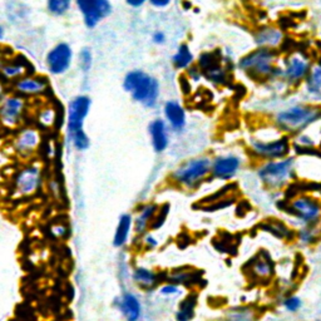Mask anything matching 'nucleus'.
<instances>
[{
	"instance_id": "obj_41",
	"label": "nucleus",
	"mask_w": 321,
	"mask_h": 321,
	"mask_svg": "<svg viewBox=\"0 0 321 321\" xmlns=\"http://www.w3.org/2000/svg\"><path fill=\"white\" fill-rule=\"evenodd\" d=\"M201 77H202V72L201 69L199 68V66H194L188 68V78H190L191 81L197 82Z\"/></svg>"
},
{
	"instance_id": "obj_3",
	"label": "nucleus",
	"mask_w": 321,
	"mask_h": 321,
	"mask_svg": "<svg viewBox=\"0 0 321 321\" xmlns=\"http://www.w3.org/2000/svg\"><path fill=\"white\" fill-rule=\"evenodd\" d=\"M212 161L209 157H197L181 163L170 175V182L183 190H196L210 175Z\"/></svg>"
},
{
	"instance_id": "obj_35",
	"label": "nucleus",
	"mask_w": 321,
	"mask_h": 321,
	"mask_svg": "<svg viewBox=\"0 0 321 321\" xmlns=\"http://www.w3.org/2000/svg\"><path fill=\"white\" fill-rule=\"evenodd\" d=\"M69 139H71L74 148L78 149V151H86L89 147V138L84 131H81L78 132V133L73 134L72 137H69Z\"/></svg>"
},
{
	"instance_id": "obj_8",
	"label": "nucleus",
	"mask_w": 321,
	"mask_h": 321,
	"mask_svg": "<svg viewBox=\"0 0 321 321\" xmlns=\"http://www.w3.org/2000/svg\"><path fill=\"white\" fill-rule=\"evenodd\" d=\"M26 113V101L19 94H5L0 101V125L15 129L23 124Z\"/></svg>"
},
{
	"instance_id": "obj_4",
	"label": "nucleus",
	"mask_w": 321,
	"mask_h": 321,
	"mask_svg": "<svg viewBox=\"0 0 321 321\" xmlns=\"http://www.w3.org/2000/svg\"><path fill=\"white\" fill-rule=\"evenodd\" d=\"M124 91L132 94L136 102L144 107L152 108L157 105L159 97V83L157 79L144 73L143 71H132L124 77L123 81Z\"/></svg>"
},
{
	"instance_id": "obj_14",
	"label": "nucleus",
	"mask_w": 321,
	"mask_h": 321,
	"mask_svg": "<svg viewBox=\"0 0 321 321\" xmlns=\"http://www.w3.org/2000/svg\"><path fill=\"white\" fill-rule=\"evenodd\" d=\"M73 52L67 43H59L55 45L47 55L48 69L54 76L66 73L71 67Z\"/></svg>"
},
{
	"instance_id": "obj_42",
	"label": "nucleus",
	"mask_w": 321,
	"mask_h": 321,
	"mask_svg": "<svg viewBox=\"0 0 321 321\" xmlns=\"http://www.w3.org/2000/svg\"><path fill=\"white\" fill-rule=\"evenodd\" d=\"M148 1L156 8H166L171 3V0H148Z\"/></svg>"
},
{
	"instance_id": "obj_18",
	"label": "nucleus",
	"mask_w": 321,
	"mask_h": 321,
	"mask_svg": "<svg viewBox=\"0 0 321 321\" xmlns=\"http://www.w3.org/2000/svg\"><path fill=\"white\" fill-rule=\"evenodd\" d=\"M132 280L142 291L154 290L159 285V282L163 281L158 272L143 266L134 267L133 271H132Z\"/></svg>"
},
{
	"instance_id": "obj_23",
	"label": "nucleus",
	"mask_w": 321,
	"mask_h": 321,
	"mask_svg": "<svg viewBox=\"0 0 321 321\" xmlns=\"http://www.w3.org/2000/svg\"><path fill=\"white\" fill-rule=\"evenodd\" d=\"M255 40L262 48H275L282 43V33L274 26H264L256 31Z\"/></svg>"
},
{
	"instance_id": "obj_17",
	"label": "nucleus",
	"mask_w": 321,
	"mask_h": 321,
	"mask_svg": "<svg viewBox=\"0 0 321 321\" xmlns=\"http://www.w3.org/2000/svg\"><path fill=\"white\" fill-rule=\"evenodd\" d=\"M159 206L154 202L142 204L137 207L136 217L133 218V230L136 235L143 236L151 230V223L158 211Z\"/></svg>"
},
{
	"instance_id": "obj_30",
	"label": "nucleus",
	"mask_w": 321,
	"mask_h": 321,
	"mask_svg": "<svg viewBox=\"0 0 321 321\" xmlns=\"http://www.w3.org/2000/svg\"><path fill=\"white\" fill-rule=\"evenodd\" d=\"M262 228L266 230L267 232L274 233L275 236H277V237L280 238H290V236L293 237V233L290 232V230H289L284 223H281V222H266V223L262 224Z\"/></svg>"
},
{
	"instance_id": "obj_32",
	"label": "nucleus",
	"mask_w": 321,
	"mask_h": 321,
	"mask_svg": "<svg viewBox=\"0 0 321 321\" xmlns=\"http://www.w3.org/2000/svg\"><path fill=\"white\" fill-rule=\"evenodd\" d=\"M306 81H308V89L310 93H321V63L310 72Z\"/></svg>"
},
{
	"instance_id": "obj_16",
	"label": "nucleus",
	"mask_w": 321,
	"mask_h": 321,
	"mask_svg": "<svg viewBox=\"0 0 321 321\" xmlns=\"http://www.w3.org/2000/svg\"><path fill=\"white\" fill-rule=\"evenodd\" d=\"M241 166V161L236 156L217 157L212 161L211 175L217 180L228 181L233 178Z\"/></svg>"
},
{
	"instance_id": "obj_31",
	"label": "nucleus",
	"mask_w": 321,
	"mask_h": 321,
	"mask_svg": "<svg viewBox=\"0 0 321 321\" xmlns=\"http://www.w3.org/2000/svg\"><path fill=\"white\" fill-rule=\"evenodd\" d=\"M72 0H47L48 10L55 16H62L69 10Z\"/></svg>"
},
{
	"instance_id": "obj_10",
	"label": "nucleus",
	"mask_w": 321,
	"mask_h": 321,
	"mask_svg": "<svg viewBox=\"0 0 321 321\" xmlns=\"http://www.w3.org/2000/svg\"><path fill=\"white\" fill-rule=\"evenodd\" d=\"M77 6L83 15L84 24L88 28H96L103 19L110 15L112 5L109 0H76Z\"/></svg>"
},
{
	"instance_id": "obj_9",
	"label": "nucleus",
	"mask_w": 321,
	"mask_h": 321,
	"mask_svg": "<svg viewBox=\"0 0 321 321\" xmlns=\"http://www.w3.org/2000/svg\"><path fill=\"white\" fill-rule=\"evenodd\" d=\"M251 149L259 158L275 161L282 159L290 153V138L287 136H280L274 139L251 138Z\"/></svg>"
},
{
	"instance_id": "obj_15",
	"label": "nucleus",
	"mask_w": 321,
	"mask_h": 321,
	"mask_svg": "<svg viewBox=\"0 0 321 321\" xmlns=\"http://www.w3.org/2000/svg\"><path fill=\"white\" fill-rule=\"evenodd\" d=\"M310 72V62L304 55L293 54L289 57V59L285 63V68L282 69V76L290 84H296L308 78Z\"/></svg>"
},
{
	"instance_id": "obj_40",
	"label": "nucleus",
	"mask_w": 321,
	"mask_h": 321,
	"mask_svg": "<svg viewBox=\"0 0 321 321\" xmlns=\"http://www.w3.org/2000/svg\"><path fill=\"white\" fill-rule=\"evenodd\" d=\"M52 233L54 235V237L64 238L67 236V233H68V228H67L66 224L57 223L52 227Z\"/></svg>"
},
{
	"instance_id": "obj_11",
	"label": "nucleus",
	"mask_w": 321,
	"mask_h": 321,
	"mask_svg": "<svg viewBox=\"0 0 321 321\" xmlns=\"http://www.w3.org/2000/svg\"><path fill=\"white\" fill-rule=\"evenodd\" d=\"M289 211L308 224H316L321 217V205L311 196H298L289 204Z\"/></svg>"
},
{
	"instance_id": "obj_37",
	"label": "nucleus",
	"mask_w": 321,
	"mask_h": 321,
	"mask_svg": "<svg viewBox=\"0 0 321 321\" xmlns=\"http://www.w3.org/2000/svg\"><path fill=\"white\" fill-rule=\"evenodd\" d=\"M142 246L146 250H154L158 246V240L151 233H146V235L142 236Z\"/></svg>"
},
{
	"instance_id": "obj_43",
	"label": "nucleus",
	"mask_w": 321,
	"mask_h": 321,
	"mask_svg": "<svg viewBox=\"0 0 321 321\" xmlns=\"http://www.w3.org/2000/svg\"><path fill=\"white\" fill-rule=\"evenodd\" d=\"M166 40V35L163 31H156L153 34V42L156 44H163Z\"/></svg>"
},
{
	"instance_id": "obj_6",
	"label": "nucleus",
	"mask_w": 321,
	"mask_h": 321,
	"mask_svg": "<svg viewBox=\"0 0 321 321\" xmlns=\"http://www.w3.org/2000/svg\"><path fill=\"white\" fill-rule=\"evenodd\" d=\"M43 136L39 128L23 127L18 129L10 141V149L14 156L20 161H33L42 144Z\"/></svg>"
},
{
	"instance_id": "obj_28",
	"label": "nucleus",
	"mask_w": 321,
	"mask_h": 321,
	"mask_svg": "<svg viewBox=\"0 0 321 321\" xmlns=\"http://www.w3.org/2000/svg\"><path fill=\"white\" fill-rule=\"evenodd\" d=\"M202 76L207 79V81L212 82L214 84H227L228 82V72L227 69L223 68L221 64H217V66L211 67V68L206 69V71L202 72Z\"/></svg>"
},
{
	"instance_id": "obj_2",
	"label": "nucleus",
	"mask_w": 321,
	"mask_h": 321,
	"mask_svg": "<svg viewBox=\"0 0 321 321\" xmlns=\"http://www.w3.org/2000/svg\"><path fill=\"white\" fill-rule=\"evenodd\" d=\"M321 119V107L318 106H294L281 110L275 118L277 128L286 133H301L311 124Z\"/></svg>"
},
{
	"instance_id": "obj_45",
	"label": "nucleus",
	"mask_w": 321,
	"mask_h": 321,
	"mask_svg": "<svg viewBox=\"0 0 321 321\" xmlns=\"http://www.w3.org/2000/svg\"><path fill=\"white\" fill-rule=\"evenodd\" d=\"M4 97H5V87H4V84L0 82V101L3 100Z\"/></svg>"
},
{
	"instance_id": "obj_38",
	"label": "nucleus",
	"mask_w": 321,
	"mask_h": 321,
	"mask_svg": "<svg viewBox=\"0 0 321 321\" xmlns=\"http://www.w3.org/2000/svg\"><path fill=\"white\" fill-rule=\"evenodd\" d=\"M284 306L289 311H298L299 309L301 308V300L296 296H291V298H287L284 300Z\"/></svg>"
},
{
	"instance_id": "obj_7",
	"label": "nucleus",
	"mask_w": 321,
	"mask_h": 321,
	"mask_svg": "<svg viewBox=\"0 0 321 321\" xmlns=\"http://www.w3.org/2000/svg\"><path fill=\"white\" fill-rule=\"evenodd\" d=\"M295 173L294 158H282L279 161H269L259 170V177L265 185L272 190L284 187Z\"/></svg>"
},
{
	"instance_id": "obj_36",
	"label": "nucleus",
	"mask_w": 321,
	"mask_h": 321,
	"mask_svg": "<svg viewBox=\"0 0 321 321\" xmlns=\"http://www.w3.org/2000/svg\"><path fill=\"white\" fill-rule=\"evenodd\" d=\"M93 64V57L88 48H83L79 53V67L83 72H88Z\"/></svg>"
},
{
	"instance_id": "obj_24",
	"label": "nucleus",
	"mask_w": 321,
	"mask_h": 321,
	"mask_svg": "<svg viewBox=\"0 0 321 321\" xmlns=\"http://www.w3.org/2000/svg\"><path fill=\"white\" fill-rule=\"evenodd\" d=\"M0 74L6 81L15 82L21 77L26 76V66L19 60H9L0 66Z\"/></svg>"
},
{
	"instance_id": "obj_22",
	"label": "nucleus",
	"mask_w": 321,
	"mask_h": 321,
	"mask_svg": "<svg viewBox=\"0 0 321 321\" xmlns=\"http://www.w3.org/2000/svg\"><path fill=\"white\" fill-rule=\"evenodd\" d=\"M165 115L175 131H182L186 125V112L176 101H168L165 105Z\"/></svg>"
},
{
	"instance_id": "obj_13",
	"label": "nucleus",
	"mask_w": 321,
	"mask_h": 321,
	"mask_svg": "<svg viewBox=\"0 0 321 321\" xmlns=\"http://www.w3.org/2000/svg\"><path fill=\"white\" fill-rule=\"evenodd\" d=\"M49 89L47 77L39 74H26L14 82V91L21 97H38Z\"/></svg>"
},
{
	"instance_id": "obj_5",
	"label": "nucleus",
	"mask_w": 321,
	"mask_h": 321,
	"mask_svg": "<svg viewBox=\"0 0 321 321\" xmlns=\"http://www.w3.org/2000/svg\"><path fill=\"white\" fill-rule=\"evenodd\" d=\"M43 185V168L38 162L29 161L19 168L11 180V192L15 199H30L40 191Z\"/></svg>"
},
{
	"instance_id": "obj_29",
	"label": "nucleus",
	"mask_w": 321,
	"mask_h": 321,
	"mask_svg": "<svg viewBox=\"0 0 321 321\" xmlns=\"http://www.w3.org/2000/svg\"><path fill=\"white\" fill-rule=\"evenodd\" d=\"M272 262L270 259H265L261 255L256 259L252 265V272L259 277H269L272 275Z\"/></svg>"
},
{
	"instance_id": "obj_44",
	"label": "nucleus",
	"mask_w": 321,
	"mask_h": 321,
	"mask_svg": "<svg viewBox=\"0 0 321 321\" xmlns=\"http://www.w3.org/2000/svg\"><path fill=\"white\" fill-rule=\"evenodd\" d=\"M146 1L147 0H125V3L129 6H132V8H139V6L143 5Z\"/></svg>"
},
{
	"instance_id": "obj_19",
	"label": "nucleus",
	"mask_w": 321,
	"mask_h": 321,
	"mask_svg": "<svg viewBox=\"0 0 321 321\" xmlns=\"http://www.w3.org/2000/svg\"><path fill=\"white\" fill-rule=\"evenodd\" d=\"M148 131L154 152L162 153L163 151H166L168 143H170V138H168V129L165 120L159 119V118L152 120L148 127Z\"/></svg>"
},
{
	"instance_id": "obj_1",
	"label": "nucleus",
	"mask_w": 321,
	"mask_h": 321,
	"mask_svg": "<svg viewBox=\"0 0 321 321\" xmlns=\"http://www.w3.org/2000/svg\"><path fill=\"white\" fill-rule=\"evenodd\" d=\"M276 59L277 52L274 48L260 47L241 58L238 67L251 78L261 81L270 77L282 76V69L276 67Z\"/></svg>"
},
{
	"instance_id": "obj_21",
	"label": "nucleus",
	"mask_w": 321,
	"mask_h": 321,
	"mask_svg": "<svg viewBox=\"0 0 321 321\" xmlns=\"http://www.w3.org/2000/svg\"><path fill=\"white\" fill-rule=\"evenodd\" d=\"M132 228H133V217L129 214H123L118 219V224L115 227L114 236H113V246L120 248L127 245Z\"/></svg>"
},
{
	"instance_id": "obj_25",
	"label": "nucleus",
	"mask_w": 321,
	"mask_h": 321,
	"mask_svg": "<svg viewBox=\"0 0 321 321\" xmlns=\"http://www.w3.org/2000/svg\"><path fill=\"white\" fill-rule=\"evenodd\" d=\"M197 305V295L190 294L181 301L176 313V321H192L195 318V310Z\"/></svg>"
},
{
	"instance_id": "obj_20",
	"label": "nucleus",
	"mask_w": 321,
	"mask_h": 321,
	"mask_svg": "<svg viewBox=\"0 0 321 321\" xmlns=\"http://www.w3.org/2000/svg\"><path fill=\"white\" fill-rule=\"evenodd\" d=\"M117 305L125 321H138L141 319L142 305L134 294L124 293L118 300Z\"/></svg>"
},
{
	"instance_id": "obj_26",
	"label": "nucleus",
	"mask_w": 321,
	"mask_h": 321,
	"mask_svg": "<svg viewBox=\"0 0 321 321\" xmlns=\"http://www.w3.org/2000/svg\"><path fill=\"white\" fill-rule=\"evenodd\" d=\"M57 109L50 105H44L43 107L38 108V112L35 114L38 124L47 129H50L57 124Z\"/></svg>"
},
{
	"instance_id": "obj_39",
	"label": "nucleus",
	"mask_w": 321,
	"mask_h": 321,
	"mask_svg": "<svg viewBox=\"0 0 321 321\" xmlns=\"http://www.w3.org/2000/svg\"><path fill=\"white\" fill-rule=\"evenodd\" d=\"M159 293L165 296L176 295V294L178 293V286L176 284H172V282H167V284H165L161 286V289H159Z\"/></svg>"
},
{
	"instance_id": "obj_33",
	"label": "nucleus",
	"mask_w": 321,
	"mask_h": 321,
	"mask_svg": "<svg viewBox=\"0 0 321 321\" xmlns=\"http://www.w3.org/2000/svg\"><path fill=\"white\" fill-rule=\"evenodd\" d=\"M168 214H170V205H162V206H159L158 211H157L156 216H154L153 221H152L151 223V231L159 230V228L162 227L163 224L166 223Z\"/></svg>"
},
{
	"instance_id": "obj_34",
	"label": "nucleus",
	"mask_w": 321,
	"mask_h": 321,
	"mask_svg": "<svg viewBox=\"0 0 321 321\" xmlns=\"http://www.w3.org/2000/svg\"><path fill=\"white\" fill-rule=\"evenodd\" d=\"M299 238L304 243H313L318 240V231L315 228V224H309L308 227L301 228L299 231Z\"/></svg>"
},
{
	"instance_id": "obj_46",
	"label": "nucleus",
	"mask_w": 321,
	"mask_h": 321,
	"mask_svg": "<svg viewBox=\"0 0 321 321\" xmlns=\"http://www.w3.org/2000/svg\"><path fill=\"white\" fill-rule=\"evenodd\" d=\"M3 34H4L3 28H1V26H0V39H1V38H3Z\"/></svg>"
},
{
	"instance_id": "obj_27",
	"label": "nucleus",
	"mask_w": 321,
	"mask_h": 321,
	"mask_svg": "<svg viewBox=\"0 0 321 321\" xmlns=\"http://www.w3.org/2000/svg\"><path fill=\"white\" fill-rule=\"evenodd\" d=\"M172 63L175 68L177 69H188L194 63V54L191 52L190 47L186 43L178 47L176 54L172 57Z\"/></svg>"
},
{
	"instance_id": "obj_12",
	"label": "nucleus",
	"mask_w": 321,
	"mask_h": 321,
	"mask_svg": "<svg viewBox=\"0 0 321 321\" xmlns=\"http://www.w3.org/2000/svg\"><path fill=\"white\" fill-rule=\"evenodd\" d=\"M91 98L87 96H78L74 98L68 106V122H67V129H68V137L83 131L84 119L88 115L91 109Z\"/></svg>"
}]
</instances>
